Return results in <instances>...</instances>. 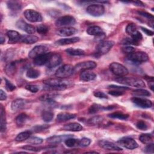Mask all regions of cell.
Listing matches in <instances>:
<instances>
[{
  "instance_id": "obj_7",
  "label": "cell",
  "mask_w": 154,
  "mask_h": 154,
  "mask_svg": "<svg viewBox=\"0 0 154 154\" xmlns=\"http://www.w3.org/2000/svg\"><path fill=\"white\" fill-rule=\"evenodd\" d=\"M86 11L93 16L97 17L103 14L105 12V8L101 4H93L89 5L87 7Z\"/></svg>"
},
{
  "instance_id": "obj_58",
  "label": "cell",
  "mask_w": 154,
  "mask_h": 154,
  "mask_svg": "<svg viewBox=\"0 0 154 154\" xmlns=\"http://www.w3.org/2000/svg\"><path fill=\"white\" fill-rule=\"evenodd\" d=\"M6 99H7L6 93L2 90H0V99H1V100H5Z\"/></svg>"
},
{
  "instance_id": "obj_41",
  "label": "cell",
  "mask_w": 154,
  "mask_h": 154,
  "mask_svg": "<svg viewBox=\"0 0 154 154\" xmlns=\"http://www.w3.org/2000/svg\"><path fill=\"white\" fill-rule=\"evenodd\" d=\"M132 94L135 96H149L151 94L149 91L140 88L133 91Z\"/></svg>"
},
{
  "instance_id": "obj_40",
  "label": "cell",
  "mask_w": 154,
  "mask_h": 154,
  "mask_svg": "<svg viewBox=\"0 0 154 154\" xmlns=\"http://www.w3.org/2000/svg\"><path fill=\"white\" fill-rule=\"evenodd\" d=\"M108 117L112 119H118L120 120H126L128 118L129 116L128 114H125L120 112H114L108 115Z\"/></svg>"
},
{
  "instance_id": "obj_55",
  "label": "cell",
  "mask_w": 154,
  "mask_h": 154,
  "mask_svg": "<svg viewBox=\"0 0 154 154\" xmlns=\"http://www.w3.org/2000/svg\"><path fill=\"white\" fill-rule=\"evenodd\" d=\"M49 126L48 125H38V126L37 125V126H35V127H34L33 129L35 132H38V131H41L44 129H46Z\"/></svg>"
},
{
  "instance_id": "obj_53",
  "label": "cell",
  "mask_w": 154,
  "mask_h": 154,
  "mask_svg": "<svg viewBox=\"0 0 154 154\" xmlns=\"http://www.w3.org/2000/svg\"><path fill=\"white\" fill-rule=\"evenodd\" d=\"M144 152L146 153H153L154 152V144L153 143H149L147 144V146L145 147Z\"/></svg>"
},
{
  "instance_id": "obj_27",
  "label": "cell",
  "mask_w": 154,
  "mask_h": 154,
  "mask_svg": "<svg viewBox=\"0 0 154 154\" xmlns=\"http://www.w3.org/2000/svg\"><path fill=\"white\" fill-rule=\"evenodd\" d=\"M38 40V38L33 35H21L20 41L22 43L26 44H33L37 42Z\"/></svg>"
},
{
  "instance_id": "obj_8",
  "label": "cell",
  "mask_w": 154,
  "mask_h": 154,
  "mask_svg": "<svg viewBox=\"0 0 154 154\" xmlns=\"http://www.w3.org/2000/svg\"><path fill=\"white\" fill-rule=\"evenodd\" d=\"M25 18L31 22H40L43 20V17L40 13L32 9H27L23 13Z\"/></svg>"
},
{
  "instance_id": "obj_16",
  "label": "cell",
  "mask_w": 154,
  "mask_h": 154,
  "mask_svg": "<svg viewBox=\"0 0 154 154\" xmlns=\"http://www.w3.org/2000/svg\"><path fill=\"white\" fill-rule=\"evenodd\" d=\"M61 57L60 54L57 53H52V55L46 65L48 68L52 69L58 66L61 63Z\"/></svg>"
},
{
  "instance_id": "obj_32",
  "label": "cell",
  "mask_w": 154,
  "mask_h": 154,
  "mask_svg": "<svg viewBox=\"0 0 154 154\" xmlns=\"http://www.w3.org/2000/svg\"><path fill=\"white\" fill-rule=\"evenodd\" d=\"M66 52L72 56H80L85 54V52L81 49H74V48H69L66 49Z\"/></svg>"
},
{
  "instance_id": "obj_49",
  "label": "cell",
  "mask_w": 154,
  "mask_h": 154,
  "mask_svg": "<svg viewBox=\"0 0 154 154\" xmlns=\"http://www.w3.org/2000/svg\"><path fill=\"white\" fill-rule=\"evenodd\" d=\"M22 148L25 150H30L32 152H38L41 149H42V147H34L33 146H30V145H26V146H23Z\"/></svg>"
},
{
  "instance_id": "obj_43",
  "label": "cell",
  "mask_w": 154,
  "mask_h": 154,
  "mask_svg": "<svg viewBox=\"0 0 154 154\" xmlns=\"http://www.w3.org/2000/svg\"><path fill=\"white\" fill-rule=\"evenodd\" d=\"M26 142L32 145H38L42 143L43 139L37 137H32L31 138H28Z\"/></svg>"
},
{
  "instance_id": "obj_10",
  "label": "cell",
  "mask_w": 154,
  "mask_h": 154,
  "mask_svg": "<svg viewBox=\"0 0 154 154\" xmlns=\"http://www.w3.org/2000/svg\"><path fill=\"white\" fill-rule=\"evenodd\" d=\"M76 23L75 19L69 15L63 16L58 17L55 21V25L58 27L73 25Z\"/></svg>"
},
{
  "instance_id": "obj_25",
  "label": "cell",
  "mask_w": 154,
  "mask_h": 154,
  "mask_svg": "<svg viewBox=\"0 0 154 154\" xmlns=\"http://www.w3.org/2000/svg\"><path fill=\"white\" fill-rule=\"evenodd\" d=\"M7 35L9 38V43H14L18 41H20L21 35L19 34L18 32L13 30H10L7 31Z\"/></svg>"
},
{
  "instance_id": "obj_37",
  "label": "cell",
  "mask_w": 154,
  "mask_h": 154,
  "mask_svg": "<svg viewBox=\"0 0 154 154\" xmlns=\"http://www.w3.org/2000/svg\"><path fill=\"white\" fill-rule=\"evenodd\" d=\"M26 75L28 78L31 79L37 78L40 76V72L38 70H36L33 68H30L28 69Z\"/></svg>"
},
{
  "instance_id": "obj_57",
  "label": "cell",
  "mask_w": 154,
  "mask_h": 154,
  "mask_svg": "<svg viewBox=\"0 0 154 154\" xmlns=\"http://www.w3.org/2000/svg\"><path fill=\"white\" fill-rule=\"evenodd\" d=\"M141 29L143 30V32H145V34H146L147 35H153V32L151 30H149L146 28H144V27H142L141 26Z\"/></svg>"
},
{
  "instance_id": "obj_9",
  "label": "cell",
  "mask_w": 154,
  "mask_h": 154,
  "mask_svg": "<svg viewBox=\"0 0 154 154\" xmlns=\"http://www.w3.org/2000/svg\"><path fill=\"white\" fill-rule=\"evenodd\" d=\"M114 42L111 40L100 42L96 46V53L99 55H102L107 53L113 46Z\"/></svg>"
},
{
  "instance_id": "obj_6",
  "label": "cell",
  "mask_w": 154,
  "mask_h": 154,
  "mask_svg": "<svg viewBox=\"0 0 154 154\" xmlns=\"http://www.w3.org/2000/svg\"><path fill=\"white\" fill-rule=\"evenodd\" d=\"M126 32L129 34L131 38L139 45L140 42L142 40L143 36L138 31L136 26L133 23H129L126 28Z\"/></svg>"
},
{
  "instance_id": "obj_17",
  "label": "cell",
  "mask_w": 154,
  "mask_h": 154,
  "mask_svg": "<svg viewBox=\"0 0 154 154\" xmlns=\"http://www.w3.org/2000/svg\"><path fill=\"white\" fill-rule=\"evenodd\" d=\"M99 146L106 150H122V149L120 148L119 146L116 145L112 142L106 141V140H100L98 143Z\"/></svg>"
},
{
  "instance_id": "obj_44",
  "label": "cell",
  "mask_w": 154,
  "mask_h": 154,
  "mask_svg": "<svg viewBox=\"0 0 154 154\" xmlns=\"http://www.w3.org/2000/svg\"><path fill=\"white\" fill-rule=\"evenodd\" d=\"M65 144L69 147H72L76 146V144L78 145V140L73 138H67V139L65 140Z\"/></svg>"
},
{
  "instance_id": "obj_33",
  "label": "cell",
  "mask_w": 154,
  "mask_h": 154,
  "mask_svg": "<svg viewBox=\"0 0 154 154\" xmlns=\"http://www.w3.org/2000/svg\"><path fill=\"white\" fill-rule=\"evenodd\" d=\"M0 114H1V131L4 132L6 129V120H5V111L2 106L1 105V109H0Z\"/></svg>"
},
{
  "instance_id": "obj_28",
  "label": "cell",
  "mask_w": 154,
  "mask_h": 154,
  "mask_svg": "<svg viewBox=\"0 0 154 154\" xmlns=\"http://www.w3.org/2000/svg\"><path fill=\"white\" fill-rule=\"evenodd\" d=\"M76 117V115L69 112H60L57 115V119L59 122H64L69 120Z\"/></svg>"
},
{
  "instance_id": "obj_59",
  "label": "cell",
  "mask_w": 154,
  "mask_h": 154,
  "mask_svg": "<svg viewBox=\"0 0 154 154\" xmlns=\"http://www.w3.org/2000/svg\"><path fill=\"white\" fill-rule=\"evenodd\" d=\"M109 88H116V89H128L127 87H121V86H117L115 85H111L108 86Z\"/></svg>"
},
{
  "instance_id": "obj_29",
  "label": "cell",
  "mask_w": 154,
  "mask_h": 154,
  "mask_svg": "<svg viewBox=\"0 0 154 154\" xmlns=\"http://www.w3.org/2000/svg\"><path fill=\"white\" fill-rule=\"evenodd\" d=\"M56 94H52V93H47L42 95L40 97V99L43 101L45 102L49 103H54L55 102V97H56Z\"/></svg>"
},
{
  "instance_id": "obj_51",
  "label": "cell",
  "mask_w": 154,
  "mask_h": 154,
  "mask_svg": "<svg viewBox=\"0 0 154 154\" xmlns=\"http://www.w3.org/2000/svg\"><path fill=\"white\" fill-rule=\"evenodd\" d=\"M137 13H138V14L139 15L142 16H143V17H146V18H147V19H149V20H153V16L152 14H149V13H147V12H146V11H138Z\"/></svg>"
},
{
  "instance_id": "obj_34",
  "label": "cell",
  "mask_w": 154,
  "mask_h": 154,
  "mask_svg": "<svg viewBox=\"0 0 154 154\" xmlns=\"http://www.w3.org/2000/svg\"><path fill=\"white\" fill-rule=\"evenodd\" d=\"M31 134V132L30 131H26L20 132L17 135V137L15 138V140L19 142L25 141L29 138V136Z\"/></svg>"
},
{
  "instance_id": "obj_56",
  "label": "cell",
  "mask_w": 154,
  "mask_h": 154,
  "mask_svg": "<svg viewBox=\"0 0 154 154\" xmlns=\"http://www.w3.org/2000/svg\"><path fill=\"white\" fill-rule=\"evenodd\" d=\"M108 93L113 96H119L123 94L124 92L119 90H112V91H109Z\"/></svg>"
},
{
  "instance_id": "obj_1",
  "label": "cell",
  "mask_w": 154,
  "mask_h": 154,
  "mask_svg": "<svg viewBox=\"0 0 154 154\" xmlns=\"http://www.w3.org/2000/svg\"><path fill=\"white\" fill-rule=\"evenodd\" d=\"M43 82L48 85L49 88L53 90H64L69 84L68 81L60 78L47 79L44 80Z\"/></svg>"
},
{
  "instance_id": "obj_47",
  "label": "cell",
  "mask_w": 154,
  "mask_h": 154,
  "mask_svg": "<svg viewBox=\"0 0 154 154\" xmlns=\"http://www.w3.org/2000/svg\"><path fill=\"white\" fill-rule=\"evenodd\" d=\"M136 126L138 129H140L142 131H146L148 128L146 123L143 120L138 121L136 123Z\"/></svg>"
},
{
  "instance_id": "obj_42",
  "label": "cell",
  "mask_w": 154,
  "mask_h": 154,
  "mask_svg": "<svg viewBox=\"0 0 154 154\" xmlns=\"http://www.w3.org/2000/svg\"><path fill=\"white\" fill-rule=\"evenodd\" d=\"M104 109H105L104 106H103L94 103V104L90 106V107L88 109V112L90 114H94V113L97 112L99 111L104 110Z\"/></svg>"
},
{
  "instance_id": "obj_61",
  "label": "cell",
  "mask_w": 154,
  "mask_h": 154,
  "mask_svg": "<svg viewBox=\"0 0 154 154\" xmlns=\"http://www.w3.org/2000/svg\"><path fill=\"white\" fill-rule=\"evenodd\" d=\"M4 42H5V37L1 34V43L3 44Z\"/></svg>"
},
{
  "instance_id": "obj_62",
  "label": "cell",
  "mask_w": 154,
  "mask_h": 154,
  "mask_svg": "<svg viewBox=\"0 0 154 154\" xmlns=\"http://www.w3.org/2000/svg\"><path fill=\"white\" fill-rule=\"evenodd\" d=\"M85 153H98V152H86Z\"/></svg>"
},
{
  "instance_id": "obj_21",
  "label": "cell",
  "mask_w": 154,
  "mask_h": 154,
  "mask_svg": "<svg viewBox=\"0 0 154 154\" xmlns=\"http://www.w3.org/2000/svg\"><path fill=\"white\" fill-rule=\"evenodd\" d=\"M80 80L83 81H90L96 78V75L88 70H84L81 72L79 75Z\"/></svg>"
},
{
  "instance_id": "obj_30",
  "label": "cell",
  "mask_w": 154,
  "mask_h": 154,
  "mask_svg": "<svg viewBox=\"0 0 154 154\" xmlns=\"http://www.w3.org/2000/svg\"><path fill=\"white\" fill-rule=\"evenodd\" d=\"M7 7L10 10L16 11L21 9L22 5L19 1H10L7 2Z\"/></svg>"
},
{
  "instance_id": "obj_45",
  "label": "cell",
  "mask_w": 154,
  "mask_h": 154,
  "mask_svg": "<svg viewBox=\"0 0 154 154\" xmlns=\"http://www.w3.org/2000/svg\"><path fill=\"white\" fill-rule=\"evenodd\" d=\"M36 30L40 34H46L49 31V27L45 25H39L37 26Z\"/></svg>"
},
{
  "instance_id": "obj_13",
  "label": "cell",
  "mask_w": 154,
  "mask_h": 154,
  "mask_svg": "<svg viewBox=\"0 0 154 154\" xmlns=\"http://www.w3.org/2000/svg\"><path fill=\"white\" fill-rule=\"evenodd\" d=\"M49 51V48L43 45H38L34 47L29 52L28 57L29 58H35L36 57L42 54H43L45 53L48 52Z\"/></svg>"
},
{
  "instance_id": "obj_15",
  "label": "cell",
  "mask_w": 154,
  "mask_h": 154,
  "mask_svg": "<svg viewBox=\"0 0 154 154\" xmlns=\"http://www.w3.org/2000/svg\"><path fill=\"white\" fill-rule=\"evenodd\" d=\"M53 52H46L40 55H38L34 58L33 63L36 66H42L46 64L50 59Z\"/></svg>"
},
{
  "instance_id": "obj_11",
  "label": "cell",
  "mask_w": 154,
  "mask_h": 154,
  "mask_svg": "<svg viewBox=\"0 0 154 154\" xmlns=\"http://www.w3.org/2000/svg\"><path fill=\"white\" fill-rule=\"evenodd\" d=\"M97 64L93 61H86L77 64L74 67V72L88 70L96 67Z\"/></svg>"
},
{
  "instance_id": "obj_5",
  "label": "cell",
  "mask_w": 154,
  "mask_h": 154,
  "mask_svg": "<svg viewBox=\"0 0 154 154\" xmlns=\"http://www.w3.org/2000/svg\"><path fill=\"white\" fill-rule=\"evenodd\" d=\"M110 71L115 75L118 76H125V75L128 74V70L127 68L117 62L112 63L109 66Z\"/></svg>"
},
{
  "instance_id": "obj_2",
  "label": "cell",
  "mask_w": 154,
  "mask_h": 154,
  "mask_svg": "<svg viewBox=\"0 0 154 154\" xmlns=\"http://www.w3.org/2000/svg\"><path fill=\"white\" fill-rule=\"evenodd\" d=\"M115 81L120 84L137 88H143L146 86L145 83L143 80L136 78L121 76L115 79Z\"/></svg>"
},
{
  "instance_id": "obj_31",
  "label": "cell",
  "mask_w": 154,
  "mask_h": 154,
  "mask_svg": "<svg viewBox=\"0 0 154 154\" xmlns=\"http://www.w3.org/2000/svg\"><path fill=\"white\" fill-rule=\"evenodd\" d=\"M28 119V116L25 114L22 113L20 114L16 118V123L18 126H22L25 125L27 120Z\"/></svg>"
},
{
  "instance_id": "obj_3",
  "label": "cell",
  "mask_w": 154,
  "mask_h": 154,
  "mask_svg": "<svg viewBox=\"0 0 154 154\" xmlns=\"http://www.w3.org/2000/svg\"><path fill=\"white\" fill-rule=\"evenodd\" d=\"M147 54L144 52H133L129 54L126 57V60L134 64H140L148 60Z\"/></svg>"
},
{
  "instance_id": "obj_12",
  "label": "cell",
  "mask_w": 154,
  "mask_h": 154,
  "mask_svg": "<svg viewBox=\"0 0 154 154\" xmlns=\"http://www.w3.org/2000/svg\"><path fill=\"white\" fill-rule=\"evenodd\" d=\"M117 143L120 146L131 150L136 149L138 146L137 143L133 138L128 137H123L119 140Z\"/></svg>"
},
{
  "instance_id": "obj_60",
  "label": "cell",
  "mask_w": 154,
  "mask_h": 154,
  "mask_svg": "<svg viewBox=\"0 0 154 154\" xmlns=\"http://www.w3.org/2000/svg\"><path fill=\"white\" fill-rule=\"evenodd\" d=\"M131 2H132L134 4H135V5H137V6H140V7H144L145 6L144 4L141 1H132Z\"/></svg>"
},
{
  "instance_id": "obj_52",
  "label": "cell",
  "mask_w": 154,
  "mask_h": 154,
  "mask_svg": "<svg viewBox=\"0 0 154 154\" xmlns=\"http://www.w3.org/2000/svg\"><path fill=\"white\" fill-rule=\"evenodd\" d=\"M93 94L95 97H99V98H100V99H107L108 98V96L106 95V94H105L102 91H96L93 93Z\"/></svg>"
},
{
  "instance_id": "obj_35",
  "label": "cell",
  "mask_w": 154,
  "mask_h": 154,
  "mask_svg": "<svg viewBox=\"0 0 154 154\" xmlns=\"http://www.w3.org/2000/svg\"><path fill=\"white\" fill-rule=\"evenodd\" d=\"M16 63L14 62L10 63L5 67V73L8 76H12L13 75H14V73L16 72Z\"/></svg>"
},
{
  "instance_id": "obj_19",
  "label": "cell",
  "mask_w": 154,
  "mask_h": 154,
  "mask_svg": "<svg viewBox=\"0 0 154 154\" xmlns=\"http://www.w3.org/2000/svg\"><path fill=\"white\" fill-rule=\"evenodd\" d=\"M78 32L77 29L73 27H63L57 31V34L60 36H70L75 34Z\"/></svg>"
},
{
  "instance_id": "obj_24",
  "label": "cell",
  "mask_w": 154,
  "mask_h": 154,
  "mask_svg": "<svg viewBox=\"0 0 154 154\" xmlns=\"http://www.w3.org/2000/svg\"><path fill=\"white\" fill-rule=\"evenodd\" d=\"M80 40L79 37H72V38H61L60 39L57 41L55 42V44L58 45H70L75 43L76 42H79Z\"/></svg>"
},
{
  "instance_id": "obj_4",
  "label": "cell",
  "mask_w": 154,
  "mask_h": 154,
  "mask_svg": "<svg viewBox=\"0 0 154 154\" xmlns=\"http://www.w3.org/2000/svg\"><path fill=\"white\" fill-rule=\"evenodd\" d=\"M74 73V67L70 64H64L60 67L55 72V76L57 78L64 79L69 77Z\"/></svg>"
},
{
  "instance_id": "obj_54",
  "label": "cell",
  "mask_w": 154,
  "mask_h": 154,
  "mask_svg": "<svg viewBox=\"0 0 154 154\" xmlns=\"http://www.w3.org/2000/svg\"><path fill=\"white\" fill-rule=\"evenodd\" d=\"M122 51L124 53H127V54H130V53H132L133 52L135 51V49L132 47V46H126V47H124L122 48Z\"/></svg>"
},
{
  "instance_id": "obj_50",
  "label": "cell",
  "mask_w": 154,
  "mask_h": 154,
  "mask_svg": "<svg viewBox=\"0 0 154 154\" xmlns=\"http://www.w3.org/2000/svg\"><path fill=\"white\" fill-rule=\"evenodd\" d=\"M5 88L8 91H12L16 88L15 85H13L12 83H11L7 79H5Z\"/></svg>"
},
{
  "instance_id": "obj_18",
  "label": "cell",
  "mask_w": 154,
  "mask_h": 154,
  "mask_svg": "<svg viewBox=\"0 0 154 154\" xmlns=\"http://www.w3.org/2000/svg\"><path fill=\"white\" fill-rule=\"evenodd\" d=\"M16 26L18 28L20 29L21 30H23V31H25L28 34H33V33H34V32L35 31V29L33 26L26 23L23 20H18L16 22Z\"/></svg>"
},
{
  "instance_id": "obj_36",
  "label": "cell",
  "mask_w": 154,
  "mask_h": 154,
  "mask_svg": "<svg viewBox=\"0 0 154 154\" xmlns=\"http://www.w3.org/2000/svg\"><path fill=\"white\" fill-rule=\"evenodd\" d=\"M103 121V117L100 116H95L88 120V123L91 125H98L101 124Z\"/></svg>"
},
{
  "instance_id": "obj_22",
  "label": "cell",
  "mask_w": 154,
  "mask_h": 154,
  "mask_svg": "<svg viewBox=\"0 0 154 154\" xmlns=\"http://www.w3.org/2000/svg\"><path fill=\"white\" fill-rule=\"evenodd\" d=\"M26 102L22 99H17L14 100L11 105V108L13 111H16L23 108L26 105Z\"/></svg>"
},
{
  "instance_id": "obj_38",
  "label": "cell",
  "mask_w": 154,
  "mask_h": 154,
  "mask_svg": "<svg viewBox=\"0 0 154 154\" xmlns=\"http://www.w3.org/2000/svg\"><path fill=\"white\" fill-rule=\"evenodd\" d=\"M139 140L141 142L145 144H148L152 143V136L149 134H143L139 137Z\"/></svg>"
},
{
  "instance_id": "obj_14",
  "label": "cell",
  "mask_w": 154,
  "mask_h": 154,
  "mask_svg": "<svg viewBox=\"0 0 154 154\" xmlns=\"http://www.w3.org/2000/svg\"><path fill=\"white\" fill-rule=\"evenodd\" d=\"M131 100L135 105L142 108H149L152 106V102L149 99L134 96Z\"/></svg>"
},
{
  "instance_id": "obj_48",
  "label": "cell",
  "mask_w": 154,
  "mask_h": 154,
  "mask_svg": "<svg viewBox=\"0 0 154 154\" xmlns=\"http://www.w3.org/2000/svg\"><path fill=\"white\" fill-rule=\"evenodd\" d=\"M25 88L32 93H37L39 90L38 86L35 85H27L25 86Z\"/></svg>"
},
{
  "instance_id": "obj_20",
  "label": "cell",
  "mask_w": 154,
  "mask_h": 154,
  "mask_svg": "<svg viewBox=\"0 0 154 154\" xmlns=\"http://www.w3.org/2000/svg\"><path fill=\"white\" fill-rule=\"evenodd\" d=\"M72 137L70 135H54L47 138L46 141L51 144H57L60 143L67 138Z\"/></svg>"
},
{
  "instance_id": "obj_46",
  "label": "cell",
  "mask_w": 154,
  "mask_h": 154,
  "mask_svg": "<svg viewBox=\"0 0 154 154\" xmlns=\"http://www.w3.org/2000/svg\"><path fill=\"white\" fill-rule=\"evenodd\" d=\"M91 143V140L88 138H82L78 140V145L82 147L88 146Z\"/></svg>"
},
{
  "instance_id": "obj_26",
  "label": "cell",
  "mask_w": 154,
  "mask_h": 154,
  "mask_svg": "<svg viewBox=\"0 0 154 154\" xmlns=\"http://www.w3.org/2000/svg\"><path fill=\"white\" fill-rule=\"evenodd\" d=\"M63 129L66 131L77 132V131H81L83 129V128L82 125H81L79 123L73 122V123H69L68 124H66V125L64 126Z\"/></svg>"
},
{
  "instance_id": "obj_23",
  "label": "cell",
  "mask_w": 154,
  "mask_h": 154,
  "mask_svg": "<svg viewBox=\"0 0 154 154\" xmlns=\"http://www.w3.org/2000/svg\"><path fill=\"white\" fill-rule=\"evenodd\" d=\"M87 32L90 35H95L97 37L104 35L102 29L98 26H91L88 27L87 29Z\"/></svg>"
},
{
  "instance_id": "obj_39",
  "label": "cell",
  "mask_w": 154,
  "mask_h": 154,
  "mask_svg": "<svg viewBox=\"0 0 154 154\" xmlns=\"http://www.w3.org/2000/svg\"><path fill=\"white\" fill-rule=\"evenodd\" d=\"M42 118L45 122H50L54 118V113L50 111H44L42 114Z\"/></svg>"
}]
</instances>
